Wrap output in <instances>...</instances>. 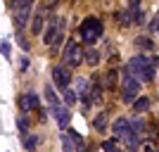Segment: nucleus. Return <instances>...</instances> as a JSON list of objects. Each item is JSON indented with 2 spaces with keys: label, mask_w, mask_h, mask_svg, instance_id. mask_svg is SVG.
<instances>
[{
  "label": "nucleus",
  "mask_w": 159,
  "mask_h": 152,
  "mask_svg": "<svg viewBox=\"0 0 159 152\" xmlns=\"http://www.w3.org/2000/svg\"><path fill=\"white\" fill-rule=\"evenodd\" d=\"M157 67H159V57L154 55H135L126 62L124 71H128L138 83H150L157 74Z\"/></svg>",
  "instance_id": "f257e3e1"
},
{
  "label": "nucleus",
  "mask_w": 159,
  "mask_h": 152,
  "mask_svg": "<svg viewBox=\"0 0 159 152\" xmlns=\"http://www.w3.org/2000/svg\"><path fill=\"white\" fill-rule=\"evenodd\" d=\"M112 133L116 140H124V145L128 147V152H135L140 145V136L135 131H133L131 126V119H126V117H119V119L112 124Z\"/></svg>",
  "instance_id": "f03ea898"
},
{
  "label": "nucleus",
  "mask_w": 159,
  "mask_h": 152,
  "mask_svg": "<svg viewBox=\"0 0 159 152\" xmlns=\"http://www.w3.org/2000/svg\"><path fill=\"white\" fill-rule=\"evenodd\" d=\"M64 33H66V19L64 17H50L45 31H43V43L50 45L52 50H57L64 40Z\"/></svg>",
  "instance_id": "7ed1b4c3"
},
{
  "label": "nucleus",
  "mask_w": 159,
  "mask_h": 152,
  "mask_svg": "<svg viewBox=\"0 0 159 152\" xmlns=\"http://www.w3.org/2000/svg\"><path fill=\"white\" fill-rule=\"evenodd\" d=\"M102 33H105V26H102V21H100L98 17H86V19L81 21V26H79V36H81V40H83L86 45L98 43V40L102 38Z\"/></svg>",
  "instance_id": "20e7f679"
},
{
  "label": "nucleus",
  "mask_w": 159,
  "mask_h": 152,
  "mask_svg": "<svg viewBox=\"0 0 159 152\" xmlns=\"http://www.w3.org/2000/svg\"><path fill=\"white\" fill-rule=\"evenodd\" d=\"M138 93H140V83L128 71H124V76H121V95H119L121 102L124 105H133V100L138 98Z\"/></svg>",
  "instance_id": "39448f33"
},
{
  "label": "nucleus",
  "mask_w": 159,
  "mask_h": 152,
  "mask_svg": "<svg viewBox=\"0 0 159 152\" xmlns=\"http://www.w3.org/2000/svg\"><path fill=\"white\" fill-rule=\"evenodd\" d=\"M62 60H64L66 67H79L81 62H83V48L74 38H69L64 43V50H62Z\"/></svg>",
  "instance_id": "423d86ee"
},
{
  "label": "nucleus",
  "mask_w": 159,
  "mask_h": 152,
  "mask_svg": "<svg viewBox=\"0 0 159 152\" xmlns=\"http://www.w3.org/2000/svg\"><path fill=\"white\" fill-rule=\"evenodd\" d=\"M52 81H55V86L60 88V90H64V88H69V83H71V74H69V69L62 64H57L52 69Z\"/></svg>",
  "instance_id": "0eeeda50"
},
{
  "label": "nucleus",
  "mask_w": 159,
  "mask_h": 152,
  "mask_svg": "<svg viewBox=\"0 0 159 152\" xmlns=\"http://www.w3.org/2000/svg\"><path fill=\"white\" fill-rule=\"evenodd\" d=\"M50 112H52V117L57 119V124H60L62 131H64V128H69V124H71V112H69V107H66V105H62V102H60V105L52 107Z\"/></svg>",
  "instance_id": "6e6552de"
},
{
  "label": "nucleus",
  "mask_w": 159,
  "mask_h": 152,
  "mask_svg": "<svg viewBox=\"0 0 159 152\" xmlns=\"http://www.w3.org/2000/svg\"><path fill=\"white\" fill-rule=\"evenodd\" d=\"M19 107H21V112H31V109H38V107H40L38 95H36L33 90L21 93V95H19Z\"/></svg>",
  "instance_id": "1a4fd4ad"
},
{
  "label": "nucleus",
  "mask_w": 159,
  "mask_h": 152,
  "mask_svg": "<svg viewBox=\"0 0 159 152\" xmlns=\"http://www.w3.org/2000/svg\"><path fill=\"white\" fill-rule=\"evenodd\" d=\"M31 7H33V5H24V7H19V10H14V26L19 29V31L29 24V17H31Z\"/></svg>",
  "instance_id": "9d476101"
},
{
  "label": "nucleus",
  "mask_w": 159,
  "mask_h": 152,
  "mask_svg": "<svg viewBox=\"0 0 159 152\" xmlns=\"http://www.w3.org/2000/svg\"><path fill=\"white\" fill-rule=\"evenodd\" d=\"M133 24H143V10H140V0H128V12Z\"/></svg>",
  "instance_id": "9b49d317"
},
{
  "label": "nucleus",
  "mask_w": 159,
  "mask_h": 152,
  "mask_svg": "<svg viewBox=\"0 0 159 152\" xmlns=\"http://www.w3.org/2000/svg\"><path fill=\"white\" fill-rule=\"evenodd\" d=\"M150 105H152V100L147 98V95H138V98L133 100V109H135V112L138 114H143V112H147V109H150Z\"/></svg>",
  "instance_id": "f8f14e48"
},
{
  "label": "nucleus",
  "mask_w": 159,
  "mask_h": 152,
  "mask_svg": "<svg viewBox=\"0 0 159 152\" xmlns=\"http://www.w3.org/2000/svg\"><path fill=\"white\" fill-rule=\"evenodd\" d=\"M43 26H45V14H43V10H40V12L33 14V21H31V31H33V36L43 33Z\"/></svg>",
  "instance_id": "ddd939ff"
},
{
  "label": "nucleus",
  "mask_w": 159,
  "mask_h": 152,
  "mask_svg": "<svg viewBox=\"0 0 159 152\" xmlns=\"http://www.w3.org/2000/svg\"><path fill=\"white\" fill-rule=\"evenodd\" d=\"M116 83H119V71H116V69H109V71L105 74V79H102V86L109 88V90H114Z\"/></svg>",
  "instance_id": "4468645a"
},
{
  "label": "nucleus",
  "mask_w": 159,
  "mask_h": 152,
  "mask_svg": "<svg viewBox=\"0 0 159 152\" xmlns=\"http://www.w3.org/2000/svg\"><path fill=\"white\" fill-rule=\"evenodd\" d=\"M107 126H109V119H107V114H105V112H100L98 117L93 119V128H95L98 133H105V131H107Z\"/></svg>",
  "instance_id": "2eb2a0df"
},
{
  "label": "nucleus",
  "mask_w": 159,
  "mask_h": 152,
  "mask_svg": "<svg viewBox=\"0 0 159 152\" xmlns=\"http://www.w3.org/2000/svg\"><path fill=\"white\" fill-rule=\"evenodd\" d=\"M102 90H105V86H102V81L95 76V86L90 88V100H93V102H102Z\"/></svg>",
  "instance_id": "dca6fc26"
},
{
  "label": "nucleus",
  "mask_w": 159,
  "mask_h": 152,
  "mask_svg": "<svg viewBox=\"0 0 159 152\" xmlns=\"http://www.w3.org/2000/svg\"><path fill=\"white\" fill-rule=\"evenodd\" d=\"M43 95L48 98V105H50V109L60 105V100H57V93H55V88L50 86V83H45V90H43Z\"/></svg>",
  "instance_id": "f3484780"
},
{
  "label": "nucleus",
  "mask_w": 159,
  "mask_h": 152,
  "mask_svg": "<svg viewBox=\"0 0 159 152\" xmlns=\"http://www.w3.org/2000/svg\"><path fill=\"white\" fill-rule=\"evenodd\" d=\"M69 136H71V140H74V145H76V152H81V150H86V143H83V138H81V133L79 131H74V128H69Z\"/></svg>",
  "instance_id": "a211bd4d"
},
{
  "label": "nucleus",
  "mask_w": 159,
  "mask_h": 152,
  "mask_svg": "<svg viewBox=\"0 0 159 152\" xmlns=\"http://www.w3.org/2000/svg\"><path fill=\"white\" fill-rule=\"evenodd\" d=\"M102 152H121L119 143H116V138H107L102 140Z\"/></svg>",
  "instance_id": "6ab92c4d"
},
{
  "label": "nucleus",
  "mask_w": 159,
  "mask_h": 152,
  "mask_svg": "<svg viewBox=\"0 0 159 152\" xmlns=\"http://www.w3.org/2000/svg\"><path fill=\"white\" fill-rule=\"evenodd\" d=\"M60 138H62V150L64 152H76V145H74V140H71L69 133H62Z\"/></svg>",
  "instance_id": "aec40b11"
},
{
  "label": "nucleus",
  "mask_w": 159,
  "mask_h": 152,
  "mask_svg": "<svg viewBox=\"0 0 159 152\" xmlns=\"http://www.w3.org/2000/svg\"><path fill=\"white\" fill-rule=\"evenodd\" d=\"M131 126H133V131H135V133L140 136V138H143V133H145V128H147L145 119H140V117H135V119H131Z\"/></svg>",
  "instance_id": "412c9836"
},
{
  "label": "nucleus",
  "mask_w": 159,
  "mask_h": 152,
  "mask_svg": "<svg viewBox=\"0 0 159 152\" xmlns=\"http://www.w3.org/2000/svg\"><path fill=\"white\" fill-rule=\"evenodd\" d=\"M135 45L140 48V50H152L154 48V43L150 38H147V36H138V38H135Z\"/></svg>",
  "instance_id": "4be33fe9"
},
{
  "label": "nucleus",
  "mask_w": 159,
  "mask_h": 152,
  "mask_svg": "<svg viewBox=\"0 0 159 152\" xmlns=\"http://www.w3.org/2000/svg\"><path fill=\"white\" fill-rule=\"evenodd\" d=\"M83 57H86V62L90 67H98V62H100V53L98 50H88V53H83Z\"/></svg>",
  "instance_id": "5701e85b"
},
{
  "label": "nucleus",
  "mask_w": 159,
  "mask_h": 152,
  "mask_svg": "<svg viewBox=\"0 0 159 152\" xmlns=\"http://www.w3.org/2000/svg\"><path fill=\"white\" fill-rule=\"evenodd\" d=\"M62 93H64V102H66V107L74 105V102L79 100V98H76V90H71V88H64Z\"/></svg>",
  "instance_id": "b1692460"
},
{
  "label": "nucleus",
  "mask_w": 159,
  "mask_h": 152,
  "mask_svg": "<svg viewBox=\"0 0 159 152\" xmlns=\"http://www.w3.org/2000/svg\"><path fill=\"white\" fill-rule=\"evenodd\" d=\"M24 145H26V150H36L38 138H36V136H24Z\"/></svg>",
  "instance_id": "393cba45"
},
{
  "label": "nucleus",
  "mask_w": 159,
  "mask_h": 152,
  "mask_svg": "<svg viewBox=\"0 0 159 152\" xmlns=\"http://www.w3.org/2000/svg\"><path fill=\"white\" fill-rule=\"evenodd\" d=\"M0 53H2L7 60H10V43H7V40H2V43H0Z\"/></svg>",
  "instance_id": "a878e982"
},
{
  "label": "nucleus",
  "mask_w": 159,
  "mask_h": 152,
  "mask_svg": "<svg viewBox=\"0 0 159 152\" xmlns=\"http://www.w3.org/2000/svg\"><path fill=\"white\" fill-rule=\"evenodd\" d=\"M150 31H152V33H159V14L150 21Z\"/></svg>",
  "instance_id": "bb28decb"
},
{
  "label": "nucleus",
  "mask_w": 159,
  "mask_h": 152,
  "mask_svg": "<svg viewBox=\"0 0 159 152\" xmlns=\"http://www.w3.org/2000/svg\"><path fill=\"white\" fill-rule=\"evenodd\" d=\"M17 126H19V131H21V133H29V124H26V119H19V121H17Z\"/></svg>",
  "instance_id": "cd10ccee"
},
{
  "label": "nucleus",
  "mask_w": 159,
  "mask_h": 152,
  "mask_svg": "<svg viewBox=\"0 0 159 152\" xmlns=\"http://www.w3.org/2000/svg\"><path fill=\"white\" fill-rule=\"evenodd\" d=\"M19 45H21V50H24V53H29V50H31L29 40H26V38H21V36H19Z\"/></svg>",
  "instance_id": "c85d7f7f"
},
{
  "label": "nucleus",
  "mask_w": 159,
  "mask_h": 152,
  "mask_svg": "<svg viewBox=\"0 0 159 152\" xmlns=\"http://www.w3.org/2000/svg\"><path fill=\"white\" fill-rule=\"evenodd\" d=\"M143 150H145V152H157V150H154V145H152V143H143Z\"/></svg>",
  "instance_id": "c756f323"
},
{
  "label": "nucleus",
  "mask_w": 159,
  "mask_h": 152,
  "mask_svg": "<svg viewBox=\"0 0 159 152\" xmlns=\"http://www.w3.org/2000/svg\"><path fill=\"white\" fill-rule=\"evenodd\" d=\"M29 152H36V150H29Z\"/></svg>",
  "instance_id": "7c9ffc66"
},
{
  "label": "nucleus",
  "mask_w": 159,
  "mask_h": 152,
  "mask_svg": "<svg viewBox=\"0 0 159 152\" xmlns=\"http://www.w3.org/2000/svg\"><path fill=\"white\" fill-rule=\"evenodd\" d=\"M157 117H159V114H157Z\"/></svg>",
  "instance_id": "2f4dec72"
}]
</instances>
